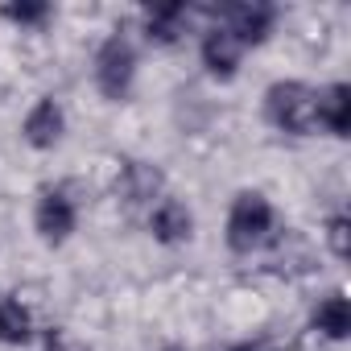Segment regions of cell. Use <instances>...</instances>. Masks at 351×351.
Masks as SVG:
<instances>
[{"label":"cell","mask_w":351,"mask_h":351,"mask_svg":"<svg viewBox=\"0 0 351 351\" xmlns=\"http://www.w3.org/2000/svg\"><path fill=\"white\" fill-rule=\"evenodd\" d=\"M62 136V108L54 99H42L29 116H25V141L34 149H50Z\"/></svg>","instance_id":"obj_8"},{"label":"cell","mask_w":351,"mask_h":351,"mask_svg":"<svg viewBox=\"0 0 351 351\" xmlns=\"http://www.w3.org/2000/svg\"><path fill=\"white\" fill-rule=\"evenodd\" d=\"M314 124L335 136H347L351 128V87L347 83H335L322 95H314Z\"/></svg>","instance_id":"obj_5"},{"label":"cell","mask_w":351,"mask_h":351,"mask_svg":"<svg viewBox=\"0 0 351 351\" xmlns=\"http://www.w3.org/2000/svg\"><path fill=\"white\" fill-rule=\"evenodd\" d=\"M38 232L46 244H62L75 232V207L62 191H46L38 203Z\"/></svg>","instance_id":"obj_4"},{"label":"cell","mask_w":351,"mask_h":351,"mask_svg":"<svg viewBox=\"0 0 351 351\" xmlns=\"http://www.w3.org/2000/svg\"><path fill=\"white\" fill-rule=\"evenodd\" d=\"M240 54H244V46H240V38L232 34V29H211L207 34V42H203V62H207V71L211 75H219V79H232L236 75V66H240Z\"/></svg>","instance_id":"obj_7"},{"label":"cell","mask_w":351,"mask_h":351,"mask_svg":"<svg viewBox=\"0 0 351 351\" xmlns=\"http://www.w3.org/2000/svg\"><path fill=\"white\" fill-rule=\"evenodd\" d=\"M29 339V310L17 298L0 302V343H25Z\"/></svg>","instance_id":"obj_12"},{"label":"cell","mask_w":351,"mask_h":351,"mask_svg":"<svg viewBox=\"0 0 351 351\" xmlns=\"http://www.w3.org/2000/svg\"><path fill=\"white\" fill-rule=\"evenodd\" d=\"M223 29H232V34L240 38V46H248V42H265L269 29H273V9L261 5V0H252V5H232Z\"/></svg>","instance_id":"obj_6"},{"label":"cell","mask_w":351,"mask_h":351,"mask_svg":"<svg viewBox=\"0 0 351 351\" xmlns=\"http://www.w3.org/2000/svg\"><path fill=\"white\" fill-rule=\"evenodd\" d=\"M273 236V207L261 199V195H240L232 203V215H228V244L236 252H252L261 248L265 240Z\"/></svg>","instance_id":"obj_1"},{"label":"cell","mask_w":351,"mask_h":351,"mask_svg":"<svg viewBox=\"0 0 351 351\" xmlns=\"http://www.w3.org/2000/svg\"><path fill=\"white\" fill-rule=\"evenodd\" d=\"M326 236H330V248H335V256H347V252H351V223H347L343 215H339V219H330Z\"/></svg>","instance_id":"obj_15"},{"label":"cell","mask_w":351,"mask_h":351,"mask_svg":"<svg viewBox=\"0 0 351 351\" xmlns=\"http://www.w3.org/2000/svg\"><path fill=\"white\" fill-rule=\"evenodd\" d=\"M153 236H157L161 244H182V240L191 236V211H186L182 203L165 199V203L153 211Z\"/></svg>","instance_id":"obj_9"},{"label":"cell","mask_w":351,"mask_h":351,"mask_svg":"<svg viewBox=\"0 0 351 351\" xmlns=\"http://www.w3.org/2000/svg\"><path fill=\"white\" fill-rule=\"evenodd\" d=\"M46 347H50V351H87V347H83V343H75V339H71L66 330H50Z\"/></svg>","instance_id":"obj_16"},{"label":"cell","mask_w":351,"mask_h":351,"mask_svg":"<svg viewBox=\"0 0 351 351\" xmlns=\"http://www.w3.org/2000/svg\"><path fill=\"white\" fill-rule=\"evenodd\" d=\"M314 326H318L322 335H330V339H347V330H351V306H347V298H343V293H330V298L318 306Z\"/></svg>","instance_id":"obj_10"},{"label":"cell","mask_w":351,"mask_h":351,"mask_svg":"<svg viewBox=\"0 0 351 351\" xmlns=\"http://www.w3.org/2000/svg\"><path fill=\"white\" fill-rule=\"evenodd\" d=\"M161 186V173L149 169V165H128L124 169V199L128 203H149Z\"/></svg>","instance_id":"obj_13"},{"label":"cell","mask_w":351,"mask_h":351,"mask_svg":"<svg viewBox=\"0 0 351 351\" xmlns=\"http://www.w3.org/2000/svg\"><path fill=\"white\" fill-rule=\"evenodd\" d=\"M132 75H136V54H132V46H128L120 34L108 38L104 50H99V58H95V83H99V91H104L108 99H124L128 87H132Z\"/></svg>","instance_id":"obj_3"},{"label":"cell","mask_w":351,"mask_h":351,"mask_svg":"<svg viewBox=\"0 0 351 351\" xmlns=\"http://www.w3.org/2000/svg\"><path fill=\"white\" fill-rule=\"evenodd\" d=\"M165 351H186V347H165Z\"/></svg>","instance_id":"obj_18"},{"label":"cell","mask_w":351,"mask_h":351,"mask_svg":"<svg viewBox=\"0 0 351 351\" xmlns=\"http://www.w3.org/2000/svg\"><path fill=\"white\" fill-rule=\"evenodd\" d=\"M232 351H256V347H232Z\"/></svg>","instance_id":"obj_17"},{"label":"cell","mask_w":351,"mask_h":351,"mask_svg":"<svg viewBox=\"0 0 351 351\" xmlns=\"http://www.w3.org/2000/svg\"><path fill=\"white\" fill-rule=\"evenodd\" d=\"M50 13V5H42V0H34V5H9L5 9V17L9 21H21V25H34V21H42Z\"/></svg>","instance_id":"obj_14"},{"label":"cell","mask_w":351,"mask_h":351,"mask_svg":"<svg viewBox=\"0 0 351 351\" xmlns=\"http://www.w3.org/2000/svg\"><path fill=\"white\" fill-rule=\"evenodd\" d=\"M186 21H191V9L186 5H161V9L149 13V38L173 42L178 34H186Z\"/></svg>","instance_id":"obj_11"},{"label":"cell","mask_w":351,"mask_h":351,"mask_svg":"<svg viewBox=\"0 0 351 351\" xmlns=\"http://www.w3.org/2000/svg\"><path fill=\"white\" fill-rule=\"evenodd\" d=\"M265 108H269V120L277 128H285V132L306 136V132L318 128L314 124V91L306 83H277V87H269Z\"/></svg>","instance_id":"obj_2"}]
</instances>
